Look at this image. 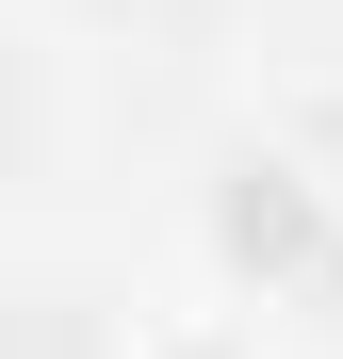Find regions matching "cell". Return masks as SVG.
I'll use <instances>...</instances> for the list:
<instances>
[{
    "label": "cell",
    "mask_w": 343,
    "mask_h": 359,
    "mask_svg": "<svg viewBox=\"0 0 343 359\" xmlns=\"http://www.w3.org/2000/svg\"><path fill=\"white\" fill-rule=\"evenodd\" d=\"M196 245H213V294L229 311H278L343 262V180L295 163V147H229L213 196H196Z\"/></svg>",
    "instance_id": "1"
},
{
    "label": "cell",
    "mask_w": 343,
    "mask_h": 359,
    "mask_svg": "<svg viewBox=\"0 0 343 359\" xmlns=\"http://www.w3.org/2000/svg\"><path fill=\"white\" fill-rule=\"evenodd\" d=\"M114 359H278V343H262V311H229V294H163V311L114 327Z\"/></svg>",
    "instance_id": "2"
}]
</instances>
